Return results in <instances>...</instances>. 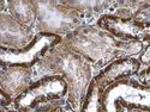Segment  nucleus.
Wrapping results in <instances>:
<instances>
[{
  "label": "nucleus",
  "mask_w": 150,
  "mask_h": 112,
  "mask_svg": "<svg viewBox=\"0 0 150 112\" xmlns=\"http://www.w3.org/2000/svg\"><path fill=\"white\" fill-rule=\"evenodd\" d=\"M64 43L72 51L88 60L91 65L106 67L112 61L141 54L144 45L137 42H122L95 26H79L64 37Z\"/></svg>",
  "instance_id": "f257e3e1"
},
{
  "label": "nucleus",
  "mask_w": 150,
  "mask_h": 112,
  "mask_svg": "<svg viewBox=\"0 0 150 112\" xmlns=\"http://www.w3.org/2000/svg\"><path fill=\"white\" fill-rule=\"evenodd\" d=\"M40 65L46 66L51 74L65 79L69 86L66 100L74 111H79L88 87L94 79L90 62L61 43L48 54Z\"/></svg>",
  "instance_id": "f03ea898"
},
{
  "label": "nucleus",
  "mask_w": 150,
  "mask_h": 112,
  "mask_svg": "<svg viewBox=\"0 0 150 112\" xmlns=\"http://www.w3.org/2000/svg\"><path fill=\"white\" fill-rule=\"evenodd\" d=\"M62 42L64 36L61 35L37 32L33 41L22 49H12L0 45V67H24L33 69Z\"/></svg>",
  "instance_id": "7ed1b4c3"
},
{
  "label": "nucleus",
  "mask_w": 150,
  "mask_h": 112,
  "mask_svg": "<svg viewBox=\"0 0 150 112\" xmlns=\"http://www.w3.org/2000/svg\"><path fill=\"white\" fill-rule=\"evenodd\" d=\"M69 86L60 75L47 74L33 81L25 91H23L13 100V109L22 112H33L41 105L62 100L67 97Z\"/></svg>",
  "instance_id": "20e7f679"
},
{
  "label": "nucleus",
  "mask_w": 150,
  "mask_h": 112,
  "mask_svg": "<svg viewBox=\"0 0 150 112\" xmlns=\"http://www.w3.org/2000/svg\"><path fill=\"white\" fill-rule=\"evenodd\" d=\"M39 32L66 36L79 28L82 15L70 7L66 1H35Z\"/></svg>",
  "instance_id": "39448f33"
},
{
  "label": "nucleus",
  "mask_w": 150,
  "mask_h": 112,
  "mask_svg": "<svg viewBox=\"0 0 150 112\" xmlns=\"http://www.w3.org/2000/svg\"><path fill=\"white\" fill-rule=\"evenodd\" d=\"M103 102L119 104L127 111L150 112V87L132 79L121 80L105 90Z\"/></svg>",
  "instance_id": "423d86ee"
},
{
  "label": "nucleus",
  "mask_w": 150,
  "mask_h": 112,
  "mask_svg": "<svg viewBox=\"0 0 150 112\" xmlns=\"http://www.w3.org/2000/svg\"><path fill=\"white\" fill-rule=\"evenodd\" d=\"M96 25L119 41L143 42L145 23L137 20L134 17L102 15L101 17H98Z\"/></svg>",
  "instance_id": "0eeeda50"
},
{
  "label": "nucleus",
  "mask_w": 150,
  "mask_h": 112,
  "mask_svg": "<svg viewBox=\"0 0 150 112\" xmlns=\"http://www.w3.org/2000/svg\"><path fill=\"white\" fill-rule=\"evenodd\" d=\"M142 69V63L139 60L134 56H127L121 57L112 61L106 67H103L96 75H94V79L98 82L100 86H102L106 90L107 87L113 85L118 81L131 79Z\"/></svg>",
  "instance_id": "6e6552de"
},
{
  "label": "nucleus",
  "mask_w": 150,
  "mask_h": 112,
  "mask_svg": "<svg viewBox=\"0 0 150 112\" xmlns=\"http://www.w3.org/2000/svg\"><path fill=\"white\" fill-rule=\"evenodd\" d=\"M35 35L33 29L24 26L23 24L12 18L8 13H1L0 17V43L1 47L22 49L29 44Z\"/></svg>",
  "instance_id": "1a4fd4ad"
},
{
  "label": "nucleus",
  "mask_w": 150,
  "mask_h": 112,
  "mask_svg": "<svg viewBox=\"0 0 150 112\" xmlns=\"http://www.w3.org/2000/svg\"><path fill=\"white\" fill-rule=\"evenodd\" d=\"M31 79V68L4 67L1 68V74H0V90L15 99L33 83Z\"/></svg>",
  "instance_id": "9d476101"
},
{
  "label": "nucleus",
  "mask_w": 150,
  "mask_h": 112,
  "mask_svg": "<svg viewBox=\"0 0 150 112\" xmlns=\"http://www.w3.org/2000/svg\"><path fill=\"white\" fill-rule=\"evenodd\" d=\"M8 15L24 26L33 29L37 22V10L35 1H8Z\"/></svg>",
  "instance_id": "9b49d317"
},
{
  "label": "nucleus",
  "mask_w": 150,
  "mask_h": 112,
  "mask_svg": "<svg viewBox=\"0 0 150 112\" xmlns=\"http://www.w3.org/2000/svg\"><path fill=\"white\" fill-rule=\"evenodd\" d=\"M103 87L93 79L78 112H103Z\"/></svg>",
  "instance_id": "f8f14e48"
},
{
  "label": "nucleus",
  "mask_w": 150,
  "mask_h": 112,
  "mask_svg": "<svg viewBox=\"0 0 150 112\" xmlns=\"http://www.w3.org/2000/svg\"><path fill=\"white\" fill-rule=\"evenodd\" d=\"M138 60L142 63V66H144V67H148L150 65V42H148L146 45H144L143 50L139 54Z\"/></svg>",
  "instance_id": "ddd939ff"
},
{
  "label": "nucleus",
  "mask_w": 150,
  "mask_h": 112,
  "mask_svg": "<svg viewBox=\"0 0 150 112\" xmlns=\"http://www.w3.org/2000/svg\"><path fill=\"white\" fill-rule=\"evenodd\" d=\"M137 77H138V81L142 85L150 87V65L145 67L144 69H141V72L138 73Z\"/></svg>",
  "instance_id": "4468645a"
},
{
  "label": "nucleus",
  "mask_w": 150,
  "mask_h": 112,
  "mask_svg": "<svg viewBox=\"0 0 150 112\" xmlns=\"http://www.w3.org/2000/svg\"><path fill=\"white\" fill-rule=\"evenodd\" d=\"M13 100L15 99L12 98L11 95H8L6 92L0 90V104H1V107L3 109H6L11 105H13Z\"/></svg>",
  "instance_id": "2eb2a0df"
},
{
  "label": "nucleus",
  "mask_w": 150,
  "mask_h": 112,
  "mask_svg": "<svg viewBox=\"0 0 150 112\" xmlns=\"http://www.w3.org/2000/svg\"><path fill=\"white\" fill-rule=\"evenodd\" d=\"M143 42H150V22L145 23V29H144Z\"/></svg>",
  "instance_id": "dca6fc26"
},
{
  "label": "nucleus",
  "mask_w": 150,
  "mask_h": 112,
  "mask_svg": "<svg viewBox=\"0 0 150 112\" xmlns=\"http://www.w3.org/2000/svg\"><path fill=\"white\" fill-rule=\"evenodd\" d=\"M6 112H22V111H18V110H16V109H11V110L8 109Z\"/></svg>",
  "instance_id": "f3484780"
}]
</instances>
